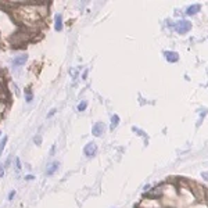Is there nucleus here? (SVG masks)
<instances>
[{"label": "nucleus", "instance_id": "7ed1b4c3", "mask_svg": "<svg viewBox=\"0 0 208 208\" xmlns=\"http://www.w3.org/2000/svg\"><path fill=\"white\" fill-rule=\"evenodd\" d=\"M83 153H85V155L86 157H94L97 154V146L96 143H93V142H90L88 144L85 146V148H83Z\"/></svg>", "mask_w": 208, "mask_h": 208}, {"label": "nucleus", "instance_id": "5701e85b", "mask_svg": "<svg viewBox=\"0 0 208 208\" xmlns=\"http://www.w3.org/2000/svg\"><path fill=\"white\" fill-rule=\"evenodd\" d=\"M86 76H88V71H85V72H83V75H82V79H86Z\"/></svg>", "mask_w": 208, "mask_h": 208}, {"label": "nucleus", "instance_id": "dca6fc26", "mask_svg": "<svg viewBox=\"0 0 208 208\" xmlns=\"http://www.w3.org/2000/svg\"><path fill=\"white\" fill-rule=\"evenodd\" d=\"M55 112H57V110H55V108H51V110L49 111V114H47V118H51L53 117V115H54Z\"/></svg>", "mask_w": 208, "mask_h": 208}, {"label": "nucleus", "instance_id": "1a4fd4ad", "mask_svg": "<svg viewBox=\"0 0 208 208\" xmlns=\"http://www.w3.org/2000/svg\"><path fill=\"white\" fill-rule=\"evenodd\" d=\"M200 10H201V6H200V4H192V6L187 7L186 14H187V15H193V14H197L198 11H200Z\"/></svg>", "mask_w": 208, "mask_h": 208}, {"label": "nucleus", "instance_id": "2eb2a0df", "mask_svg": "<svg viewBox=\"0 0 208 208\" xmlns=\"http://www.w3.org/2000/svg\"><path fill=\"white\" fill-rule=\"evenodd\" d=\"M34 142H35V144H36V146H40L42 144V138L38 135V136H35V138H34Z\"/></svg>", "mask_w": 208, "mask_h": 208}, {"label": "nucleus", "instance_id": "0eeeda50", "mask_svg": "<svg viewBox=\"0 0 208 208\" xmlns=\"http://www.w3.org/2000/svg\"><path fill=\"white\" fill-rule=\"evenodd\" d=\"M164 54H165L166 61H169V62H176L179 60V54L175 53V51H165Z\"/></svg>", "mask_w": 208, "mask_h": 208}, {"label": "nucleus", "instance_id": "f257e3e1", "mask_svg": "<svg viewBox=\"0 0 208 208\" xmlns=\"http://www.w3.org/2000/svg\"><path fill=\"white\" fill-rule=\"evenodd\" d=\"M18 14H20V18L18 20L24 24V25H35L39 18H40V15L38 13V7L36 6H22L18 8Z\"/></svg>", "mask_w": 208, "mask_h": 208}, {"label": "nucleus", "instance_id": "9d476101", "mask_svg": "<svg viewBox=\"0 0 208 208\" xmlns=\"http://www.w3.org/2000/svg\"><path fill=\"white\" fill-rule=\"evenodd\" d=\"M119 124V117L118 115H112L111 117V129H115Z\"/></svg>", "mask_w": 208, "mask_h": 208}, {"label": "nucleus", "instance_id": "423d86ee", "mask_svg": "<svg viewBox=\"0 0 208 208\" xmlns=\"http://www.w3.org/2000/svg\"><path fill=\"white\" fill-rule=\"evenodd\" d=\"M58 166H60V162H58V161H53L51 164H49L47 169H46V175H49V176L54 175V173L57 172V169H58Z\"/></svg>", "mask_w": 208, "mask_h": 208}, {"label": "nucleus", "instance_id": "39448f33", "mask_svg": "<svg viewBox=\"0 0 208 208\" xmlns=\"http://www.w3.org/2000/svg\"><path fill=\"white\" fill-rule=\"evenodd\" d=\"M28 60V54H21L18 55V57H15L13 60V67L14 68H18V67H21V65H24L25 62H27Z\"/></svg>", "mask_w": 208, "mask_h": 208}, {"label": "nucleus", "instance_id": "a211bd4d", "mask_svg": "<svg viewBox=\"0 0 208 208\" xmlns=\"http://www.w3.org/2000/svg\"><path fill=\"white\" fill-rule=\"evenodd\" d=\"M4 169H6V166L0 165V178H3V176H4Z\"/></svg>", "mask_w": 208, "mask_h": 208}, {"label": "nucleus", "instance_id": "6ab92c4d", "mask_svg": "<svg viewBox=\"0 0 208 208\" xmlns=\"http://www.w3.org/2000/svg\"><path fill=\"white\" fill-rule=\"evenodd\" d=\"M15 164H17V171H21V162H20V158H15Z\"/></svg>", "mask_w": 208, "mask_h": 208}, {"label": "nucleus", "instance_id": "f03ea898", "mask_svg": "<svg viewBox=\"0 0 208 208\" xmlns=\"http://www.w3.org/2000/svg\"><path fill=\"white\" fill-rule=\"evenodd\" d=\"M175 29H176L178 34L183 35V34H186V32H189V31L192 29V24H190L187 20H182V21H179V22L175 24Z\"/></svg>", "mask_w": 208, "mask_h": 208}, {"label": "nucleus", "instance_id": "4be33fe9", "mask_svg": "<svg viewBox=\"0 0 208 208\" xmlns=\"http://www.w3.org/2000/svg\"><path fill=\"white\" fill-rule=\"evenodd\" d=\"M34 179H35L34 175H27V176H25V180H34Z\"/></svg>", "mask_w": 208, "mask_h": 208}, {"label": "nucleus", "instance_id": "ddd939ff", "mask_svg": "<svg viewBox=\"0 0 208 208\" xmlns=\"http://www.w3.org/2000/svg\"><path fill=\"white\" fill-rule=\"evenodd\" d=\"M86 107H88V103H86V101H81V103L78 104V111L82 112V111L86 110Z\"/></svg>", "mask_w": 208, "mask_h": 208}, {"label": "nucleus", "instance_id": "6e6552de", "mask_svg": "<svg viewBox=\"0 0 208 208\" xmlns=\"http://www.w3.org/2000/svg\"><path fill=\"white\" fill-rule=\"evenodd\" d=\"M54 21H55V24H54V29H55V31H57V32L62 31V17H61V14H55Z\"/></svg>", "mask_w": 208, "mask_h": 208}, {"label": "nucleus", "instance_id": "412c9836", "mask_svg": "<svg viewBox=\"0 0 208 208\" xmlns=\"http://www.w3.org/2000/svg\"><path fill=\"white\" fill-rule=\"evenodd\" d=\"M14 196H15V190H13L11 193L8 194V200H13V198H14Z\"/></svg>", "mask_w": 208, "mask_h": 208}, {"label": "nucleus", "instance_id": "f3484780", "mask_svg": "<svg viewBox=\"0 0 208 208\" xmlns=\"http://www.w3.org/2000/svg\"><path fill=\"white\" fill-rule=\"evenodd\" d=\"M207 112H208L207 108H201V110H200V115H201V118L205 117V115H207Z\"/></svg>", "mask_w": 208, "mask_h": 208}, {"label": "nucleus", "instance_id": "20e7f679", "mask_svg": "<svg viewBox=\"0 0 208 208\" xmlns=\"http://www.w3.org/2000/svg\"><path fill=\"white\" fill-rule=\"evenodd\" d=\"M92 133H93V136L100 138V136L104 133V124L103 122H96V124L93 125V128H92Z\"/></svg>", "mask_w": 208, "mask_h": 208}, {"label": "nucleus", "instance_id": "9b49d317", "mask_svg": "<svg viewBox=\"0 0 208 208\" xmlns=\"http://www.w3.org/2000/svg\"><path fill=\"white\" fill-rule=\"evenodd\" d=\"M25 100H27V103H31L34 100V93L31 89H25Z\"/></svg>", "mask_w": 208, "mask_h": 208}, {"label": "nucleus", "instance_id": "f8f14e48", "mask_svg": "<svg viewBox=\"0 0 208 208\" xmlns=\"http://www.w3.org/2000/svg\"><path fill=\"white\" fill-rule=\"evenodd\" d=\"M6 143H7V136H4V139H1V142H0V157H1V153L4 150V147H6Z\"/></svg>", "mask_w": 208, "mask_h": 208}, {"label": "nucleus", "instance_id": "aec40b11", "mask_svg": "<svg viewBox=\"0 0 208 208\" xmlns=\"http://www.w3.org/2000/svg\"><path fill=\"white\" fill-rule=\"evenodd\" d=\"M201 178L204 180H208V172H201Z\"/></svg>", "mask_w": 208, "mask_h": 208}, {"label": "nucleus", "instance_id": "4468645a", "mask_svg": "<svg viewBox=\"0 0 208 208\" xmlns=\"http://www.w3.org/2000/svg\"><path fill=\"white\" fill-rule=\"evenodd\" d=\"M4 110H6V105H4V101H3V100H0V118H1V115H3V112H4Z\"/></svg>", "mask_w": 208, "mask_h": 208}]
</instances>
